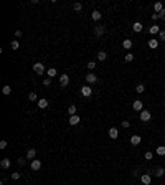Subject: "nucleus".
<instances>
[{
  "instance_id": "1",
  "label": "nucleus",
  "mask_w": 165,
  "mask_h": 185,
  "mask_svg": "<svg viewBox=\"0 0 165 185\" xmlns=\"http://www.w3.org/2000/svg\"><path fill=\"white\" fill-rule=\"evenodd\" d=\"M33 71H35L37 74H43V73H45V65H43V63H40V61H37V63L33 65Z\"/></svg>"
},
{
  "instance_id": "2",
  "label": "nucleus",
  "mask_w": 165,
  "mask_h": 185,
  "mask_svg": "<svg viewBox=\"0 0 165 185\" xmlns=\"http://www.w3.org/2000/svg\"><path fill=\"white\" fill-rule=\"evenodd\" d=\"M150 117H152V114H150V111L144 109V111L140 112V121H142V122H149V121H150Z\"/></svg>"
},
{
  "instance_id": "3",
  "label": "nucleus",
  "mask_w": 165,
  "mask_h": 185,
  "mask_svg": "<svg viewBox=\"0 0 165 185\" xmlns=\"http://www.w3.org/2000/svg\"><path fill=\"white\" fill-rule=\"evenodd\" d=\"M68 83H69V76L68 74H61L60 76V86L64 88V86H68Z\"/></svg>"
},
{
  "instance_id": "4",
  "label": "nucleus",
  "mask_w": 165,
  "mask_h": 185,
  "mask_svg": "<svg viewBox=\"0 0 165 185\" xmlns=\"http://www.w3.org/2000/svg\"><path fill=\"white\" fill-rule=\"evenodd\" d=\"M68 122L71 124V126H78L79 122H81V117H79L78 114H74V116H69V121Z\"/></svg>"
},
{
  "instance_id": "5",
  "label": "nucleus",
  "mask_w": 165,
  "mask_h": 185,
  "mask_svg": "<svg viewBox=\"0 0 165 185\" xmlns=\"http://www.w3.org/2000/svg\"><path fill=\"white\" fill-rule=\"evenodd\" d=\"M142 106H144V104H142V101H140V99H137V101H134L132 109H134V111H139V112H142V111H144V109H142Z\"/></svg>"
},
{
  "instance_id": "6",
  "label": "nucleus",
  "mask_w": 165,
  "mask_h": 185,
  "mask_svg": "<svg viewBox=\"0 0 165 185\" xmlns=\"http://www.w3.org/2000/svg\"><path fill=\"white\" fill-rule=\"evenodd\" d=\"M48 106H50V102H48V99H45V98L38 99V107H40V109H46Z\"/></svg>"
},
{
  "instance_id": "7",
  "label": "nucleus",
  "mask_w": 165,
  "mask_h": 185,
  "mask_svg": "<svg viewBox=\"0 0 165 185\" xmlns=\"http://www.w3.org/2000/svg\"><path fill=\"white\" fill-rule=\"evenodd\" d=\"M81 94H83L84 98H89V96L92 94V89L89 88V86H83V88H81Z\"/></svg>"
},
{
  "instance_id": "8",
  "label": "nucleus",
  "mask_w": 165,
  "mask_h": 185,
  "mask_svg": "<svg viewBox=\"0 0 165 185\" xmlns=\"http://www.w3.org/2000/svg\"><path fill=\"white\" fill-rule=\"evenodd\" d=\"M10 165H12V160L8 159V157L2 159V162H0V167H2V169H10Z\"/></svg>"
},
{
  "instance_id": "9",
  "label": "nucleus",
  "mask_w": 165,
  "mask_h": 185,
  "mask_svg": "<svg viewBox=\"0 0 165 185\" xmlns=\"http://www.w3.org/2000/svg\"><path fill=\"white\" fill-rule=\"evenodd\" d=\"M40 169H41V162H40L38 159H33L32 160V170H37V172H38Z\"/></svg>"
},
{
  "instance_id": "10",
  "label": "nucleus",
  "mask_w": 165,
  "mask_h": 185,
  "mask_svg": "<svg viewBox=\"0 0 165 185\" xmlns=\"http://www.w3.org/2000/svg\"><path fill=\"white\" fill-rule=\"evenodd\" d=\"M104 31H106V28L102 25H97L96 28H94V33H96V37H102L104 35Z\"/></svg>"
},
{
  "instance_id": "11",
  "label": "nucleus",
  "mask_w": 165,
  "mask_h": 185,
  "mask_svg": "<svg viewBox=\"0 0 165 185\" xmlns=\"http://www.w3.org/2000/svg\"><path fill=\"white\" fill-rule=\"evenodd\" d=\"M140 182L144 183V185H150V182H152V179H150V175H149V174H144V175L140 177Z\"/></svg>"
},
{
  "instance_id": "12",
  "label": "nucleus",
  "mask_w": 165,
  "mask_h": 185,
  "mask_svg": "<svg viewBox=\"0 0 165 185\" xmlns=\"http://www.w3.org/2000/svg\"><path fill=\"white\" fill-rule=\"evenodd\" d=\"M86 81H88L89 84H92V83H96V81H97V76H96L94 73H89V74L86 76Z\"/></svg>"
},
{
  "instance_id": "13",
  "label": "nucleus",
  "mask_w": 165,
  "mask_h": 185,
  "mask_svg": "<svg viewBox=\"0 0 165 185\" xmlns=\"http://www.w3.org/2000/svg\"><path fill=\"white\" fill-rule=\"evenodd\" d=\"M109 137H111V139H117V137H119V131L116 129V127H111V129H109Z\"/></svg>"
},
{
  "instance_id": "14",
  "label": "nucleus",
  "mask_w": 165,
  "mask_h": 185,
  "mask_svg": "<svg viewBox=\"0 0 165 185\" xmlns=\"http://www.w3.org/2000/svg\"><path fill=\"white\" fill-rule=\"evenodd\" d=\"M149 48H152V50H157V48H159V40H157V38H152V40H149Z\"/></svg>"
},
{
  "instance_id": "15",
  "label": "nucleus",
  "mask_w": 165,
  "mask_h": 185,
  "mask_svg": "<svg viewBox=\"0 0 165 185\" xmlns=\"http://www.w3.org/2000/svg\"><path fill=\"white\" fill-rule=\"evenodd\" d=\"M140 142H142V137L140 136H132L131 137V144H132V146H139Z\"/></svg>"
},
{
  "instance_id": "16",
  "label": "nucleus",
  "mask_w": 165,
  "mask_h": 185,
  "mask_svg": "<svg viewBox=\"0 0 165 185\" xmlns=\"http://www.w3.org/2000/svg\"><path fill=\"white\" fill-rule=\"evenodd\" d=\"M101 17H102V15H101V12H99V10H94V12L91 13V18L94 20V22H97V20H101Z\"/></svg>"
},
{
  "instance_id": "17",
  "label": "nucleus",
  "mask_w": 165,
  "mask_h": 185,
  "mask_svg": "<svg viewBox=\"0 0 165 185\" xmlns=\"http://www.w3.org/2000/svg\"><path fill=\"white\" fill-rule=\"evenodd\" d=\"M46 74H48V78H55V76L58 74V71H56V68H48Z\"/></svg>"
},
{
  "instance_id": "18",
  "label": "nucleus",
  "mask_w": 165,
  "mask_h": 185,
  "mask_svg": "<svg viewBox=\"0 0 165 185\" xmlns=\"http://www.w3.org/2000/svg\"><path fill=\"white\" fill-rule=\"evenodd\" d=\"M37 157V150L35 149H28V152H26V159H35Z\"/></svg>"
},
{
  "instance_id": "19",
  "label": "nucleus",
  "mask_w": 165,
  "mask_h": 185,
  "mask_svg": "<svg viewBox=\"0 0 165 185\" xmlns=\"http://www.w3.org/2000/svg\"><path fill=\"white\" fill-rule=\"evenodd\" d=\"M149 33H150V35H155V33H160V26H157V25L150 26V28H149Z\"/></svg>"
},
{
  "instance_id": "20",
  "label": "nucleus",
  "mask_w": 165,
  "mask_h": 185,
  "mask_svg": "<svg viewBox=\"0 0 165 185\" xmlns=\"http://www.w3.org/2000/svg\"><path fill=\"white\" fill-rule=\"evenodd\" d=\"M132 45H134V43H132V40H124V42H122V46L126 48V50H131V48H132Z\"/></svg>"
},
{
  "instance_id": "21",
  "label": "nucleus",
  "mask_w": 165,
  "mask_h": 185,
  "mask_svg": "<svg viewBox=\"0 0 165 185\" xmlns=\"http://www.w3.org/2000/svg\"><path fill=\"white\" fill-rule=\"evenodd\" d=\"M132 28H134V31L139 33V31H142V23H140V22H135V23L132 25Z\"/></svg>"
},
{
  "instance_id": "22",
  "label": "nucleus",
  "mask_w": 165,
  "mask_h": 185,
  "mask_svg": "<svg viewBox=\"0 0 165 185\" xmlns=\"http://www.w3.org/2000/svg\"><path fill=\"white\" fill-rule=\"evenodd\" d=\"M154 10H155V13H160V12L163 10V5H162V3H160V2H157V3H155V5H154Z\"/></svg>"
},
{
  "instance_id": "23",
  "label": "nucleus",
  "mask_w": 165,
  "mask_h": 185,
  "mask_svg": "<svg viewBox=\"0 0 165 185\" xmlns=\"http://www.w3.org/2000/svg\"><path fill=\"white\" fill-rule=\"evenodd\" d=\"M106 58H107V53H106V51H99V53H97V60H99V61H104Z\"/></svg>"
},
{
  "instance_id": "24",
  "label": "nucleus",
  "mask_w": 165,
  "mask_h": 185,
  "mask_svg": "<svg viewBox=\"0 0 165 185\" xmlns=\"http://www.w3.org/2000/svg\"><path fill=\"white\" fill-rule=\"evenodd\" d=\"M2 93L5 94V96H10V94H12V88H10V86H8V84H7V86H3Z\"/></svg>"
},
{
  "instance_id": "25",
  "label": "nucleus",
  "mask_w": 165,
  "mask_h": 185,
  "mask_svg": "<svg viewBox=\"0 0 165 185\" xmlns=\"http://www.w3.org/2000/svg\"><path fill=\"white\" fill-rule=\"evenodd\" d=\"M155 152H157V155H165V146H159Z\"/></svg>"
},
{
  "instance_id": "26",
  "label": "nucleus",
  "mask_w": 165,
  "mask_h": 185,
  "mask_svg": "<svg viewBox=\"0 0 165 185\" xmlns=\"http://www.w3.org/2000/svg\"><path fill=\"white\" fill-rule=\"evenodd\" d=\"M163 174H165V170L162 169V167H157V169H155V175H157V177H162Z\"/></svg>"
},
{
  "instance_id": "27",
  "label": "nucleus",
  "mask_w": 165,
  "mask_h": 185,
  "mask_svg": "<svg viewBox=\"0 0 165 185\" xmlns=\"http://www.w3.org/2000/svg\"><path fill=\"white\" fill-rule=\"evenodd\" d=\"M68 112H69V116H74V114H76V106L71 104V106L68 107Z\"/></svg>"
},
{
  "instance_id": "28",
  "label": "nucleus",
  "mask_w": 165,
  "mask_h": 185,
  "mask_svg": "<svg viewBox=\"0 0 165 185\" xmlns=\"http://www.w3.org/2000/svg\"><path fill=\"white\" fill-rule=\"evenodd\" d=\"M10 46H12V50H18V46H20V43H18V40H13V42L10 43Z\"/></svg>"
},
{
  "instance_id": "29",
  "label": "nucleus",
  "mask_w": 165,
  "mask_h": 185,
  "mask_svg": "<svg viewBox=\"0 0 165 185\" xmlns=\"http://www.w3.org/2000/svg\"><path fill=\"white\" fill-rule=\"evenodd\" d=\"M124 60H126L127 63H131V61H134V55H132V53H127V55H126V58H124Z\"/></svg>"
},
{
  "instance_id": "30",
  "label": "nucleus",
  "mask_w": 165,
  "mask_h": 185,
  "mask_svg": "<svg viewBox=\"0 0 165 185\" xmlns=\"http://www.w3.org/2000/svg\"><path fill=\"white\" fill-rule=\"evenodd\" d=\"M135 91H137V93H144V91H145V86H144V84H137Z\"/></svg>"
},
{
  "instance_id": "31",
  "label": "nucleus",
  "mask_w": 165,
  "mask_h": 185,
  "mask_svg": "<svg viewBox=\"0 0 165 185\" xmlns=\"http://www.w3.org/2000/svg\"><path fill=\"white\" fill-rule=\"evenodd\" d=\"M28 99H30V101H37V93H30Z\"/></svg>"
},
{
  "instance_id": "32",
  "label": "nucleus",
  "mask_w": 165,
  "mask_h": 185,
  "mask_svg": "<svg viewBox=\"0 0 165 185\" xmlns=\"http://www.w3.org/2000/svg\"><path fill=\"white\" fill-rule=\"evenodd\" d=\"M145 160H152V157H154V154H152V152H145Z\"/></svg>"
},
{
  "instance_id": "33",
  "label": "nucleus",
  "mask_w": 165,
  "mask_h": 185,
  "mask_svg": "<svg viewBox=\"0 0 165 185\" xmlns=\"http://www.w3.org/2000/svg\"><path fill=\"white\" fill-rule=\"evenodd\" d=\"M73 8H74L76 12H79V10L83 8V5H81V3H74V5H73Z\"/></svg>"
},
{
  "instance_id": "34",
  "label": "nucleus",
  "mask_w": 165,
  "mask_h": 185,
  "mask_svg": "<svg viewBox=\"0 0 165 185\" xmlns=\"http://www.w3.org/2000/svg\"><path fill=\"white\" fill-rule=\"evenodd\" d=\"M12 179H13V180H18V179H20V172H13V174H12Z\"/></svg>"
},
{
  "instance_id": "35",
  "label": "nucleus",
  "mask_w": 165,
  "mask_h": 185,
  "mask_svg": "<svg viewBox=\"0 0 165 185\" xmlns=\"http://www.w3.org/2000/svg\"><path fill=\"white\" fill-rule=\"evenodd\" d=\"M88 68H89V70H94V68H96V63H94V61H89V63H88Z\"/></svg>"
},
{
  "instance_id": "36",
  "label": "nucleus",
  "mask_w": 165,
  "mask_h": 185,
  "mask_svg": "<svg viewBox=\"0 0 165 185\" xmlns=\"http://www.w3.org/2000/svg\"><path fill=\"white\" fill-rule=\"evenodd\" d=\"M51 84V78H48V79H43V86H50Z\"/></svg>"
},
{
  "instance_id": "37",
  "label": "nucleus",
  "mask_w": 165,
  "mask_h": 185,
  "mask_svg": "<svg viewBox=\"0 0 165 185\" xmlns=\"http://www.w3.org/2000/svg\"><path fill=\"white\" fill-rule=\"evenodd\" d=\"M159 38H160V40H165V30H160V33H159Z\"/></svg>"
},
{
  "instance_id": "38",
  "label": "nucleus",
  "mask_w": 165,
  "mask_h": 185,
  "mask_svg": "<svg viewBox=\"0 0 165 185\" xmlns=\"http://www.w3.org/2000/svg\"><path fill=\"white\" fill-rule=\"evenodd\" d=\"M17 164H18V165H25V159H23V157H20V159L17 160Z\"/></svg>"
},
{
  "instance_id": "39",
  "label": "nucleus",
  "mask_w": 165,
  "mask_h": 185,
  "mask_svg": "<svg viewBox=\"0 0 165 185\" xmlns=\"http://www.w3.org/2000/svg\"><path fill=\"white\" fill-rule=\"evenodd\" d=\"M122 127H131V122H129V121H124V122H122Z\"/></svg>"
},
{
  "instance_id": "40",
  "label": "nucleus",
  "mask_w": 165,
  "mask_h": 185,
  "mask_svg": "<svg viewBox=\"0 0 165 185\" xmlns=\"http://www.w3.org/2000/svg\"><path fill=\"white\" fill-rule=\"evenodd\" d=\"M7 147V141H0V149H5Z\"/></svg>"
},
{
  "instance_id": "41",
  "label": "nucleus",
  "mask_w": 165,
  "mask_h": 185,
  "mask_svg": "<svg viewBox=\"0 0 165 185\" xmlns=\"http://www.w3.org/2000/svg\"><path fill=\"white\" fill-rule=\"evenodd\" d=\"M21 35H23V33H21V30H17V31H15V37H17V38H20Z\"/></svg>"
},
{
  "instance_id": "42",
  "label": "nucleus",
  "mask_w": 165,
  "mask_h": 185,
  "mask_svg": "<svg viewBox=\"0 0 165 185\" xmlns=\"http://www.w3.org/2000/svg\"><path fill=\"white\" fill-rule=\"evenodd\" d=\"M159 18H160L159 13H152V20H159Z\"/></svg>"
},
{
  "instance_id": "43",
  "label": "nucleus",
  "mask_w": 165,
  "mask_h": 185,
  "mask_svg": "<svg viewBox=\"0 0 165 185\" xmlns=\"http://www.w3.org/2000/svg\"><path fill=\"white\" fill-rule=\"evenodd\" d=\"M159 15H160V18H162V20H165V8H163V10L159 13Z\"/></svg>"
},
{
  "instance_id": "44",
  "label": "nucleus",
  "mask_w": 165,
  "mask_h": 185,
  "mask_svg": "<svg viewBox=\"0 0 165 185\" xmlns=\"http://www.w3.org/2000/svg\"><path fill=\"white\" fill-rule=\"evenodd\" d=\"M26 185H32V183H26Z\"/></svg>"
},
{
  "instance_id": "45",
  "label": "nucleus",
  "mask_w": 165,
  "mask_h": 185,
  "mask_svg": "<svg viewBox=\"0 0 165 185\" xmlns=\"http://www.w3.org/2000/svg\"><path fill=\"white\" fill-rule=\"evenodd\" d=\"M163 107H165V102H163Z\"/></svg>"
}]
</instances>
